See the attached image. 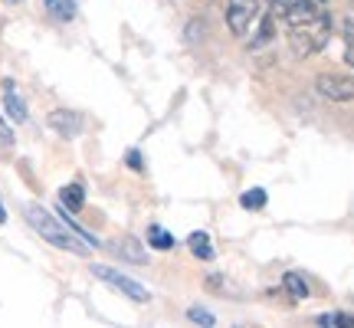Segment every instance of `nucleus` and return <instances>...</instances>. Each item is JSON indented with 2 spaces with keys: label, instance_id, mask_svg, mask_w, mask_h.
<instances>
[{
  "label": "nucleus",
  "instance_id": "obj_1",
  "mask_svg": "<svg viewBox=\"0 0 354 328\" xmlns=\"http://www.w3.org/2000/svg\"><path fill=\"white\" fill-rule=\"evenodd\" d=\"M24 217H26V224L37 230L43 240L50 243V246H56V250H66V253H76V256H86L92 246H88L82 237H79L76 230L66 224L63 217L56 220V217L43 207V203H26L24 207Z\"/></svg>",
  "mask_w": 354,
  "mask_h": 328
},
{
  "label": "nucleus",
  "instance_id": "obj_2",
  "mask_svg": "<svg viewBox=\"0 0 354 328\" xmlns=\"http://www.w3.org/2000/svg\"><path fill=\"white\" fill-rule=\"evenodd\" d=\"M328 37H331V17L328 13H322V17L312 20V24L292 26L289 30V46L299 60H305V56H312V53L322 50V46L328 43Z\"/></svg>",
  "mask_w": 354,
  "mask_h": 328
},
{
  "label": "nucleus",
  "instance_id": "obj_3",
  "mask_svg": "<svg viewBox=\"0 0 354 328\" xmlns=\"http://www.w3.org/2000/svg\"><path fill=\"white\" fill-rule=\"evenodd\" d=\"M92 276L102 279L105 286H112V289H118L125 299H131V302H148L151 299V292L145 289L141 282H135L131 276H125V273H115L112 266H92Z\"/></svg>",
  "mask_w": 354,
  "mask_h": 328
},
{
  "label": "nucleus",
  "instance_id": "obj_4",
  "mask_svg": "<svg viewBox=\"0 0 354 328\" xmlns=\"http://www.w3.org/2000/svg\"><path fill=\"white\" fill-rule=\"evenodd\" d=\"M315 89L322 99L328 102H351L354 99V79L342 76V73H322L315 79Z\"/></svg>",
  "mask_w": 354,
  "mask_h": 328
},
{
  "label": "nucleus",
  "instance_id": "obj_5",
  "mask_svg": "<svg viewBox=\"0 0 354 328\" xmlns=\"http://www.w3.org/2000/svg\"><path fill=\"white\" fill-rule=\"evenodd\" d=\"M253 20H256V0H230L227 3V26L233 37H246Z\"/></svg>",
  "mask_w": 354,
  "mask_h": 328
},
{
  "label": "nucleus",
  "instance_id": "obj_6",
  "mask_svg": "<svg viewBox=\"0 0 354 328\" xmlns=\"http://www.w3.org/2000/svg\"><path fill=\"white\" fill-rule=\"evenodd\" d=\"M322 13H325V10L318 7V0H295L289 10L282 13V24L292 30V26H302V24H312V20H318Z\"/></svg>",
  "mask_w": 354,
  "mask_h": 328
},
{
  "label": "nucleus",
  "instance_id": "obj_7",
  "mask_svg": "<svg viewBox=\"0 0 354 328\" xmlns=\"http://www.w3.org/2000/svg\"><path fill=\"white\" fill-rule=\"evenodd\" d=\"M50 128L53 131H59L63 138H76V135H82V115L69 112V109H56V112H50Z\"/></svg>",
  "mask_w": 354,
  "mask_h": 328
},
{
  "label": "nucleus",
  "instance_id": "obj_8",
  "mask_svg": "<svg viewBox=\"0 0 354 328\" xmlns=\"http://www.w3.org/2000/svg\"><path fill=\"white\" fill-rule=\"evenodd\" d=\"M3 109H7V115H10L17 125L26 122V102H24V95L17 92L13 82H3Z\"/></svg>",
  "mask_w": 354,
  "mask_h": 328
},
{
  "label": "nucleus",
  "instance_id": "obj_9",
  "mask_svg": "<svg viewBox=\"0 0 354 328\" xmlns=\"http://www.w3.org/2000/svg\"><path fill=\"white\" fill-rule=\"evenodd\" d=\"M112 253L115 256H122V259H128V263H148V253H145V246H141L135 237H122V240H115Z\"/></svg>",
  "mask_w": 354,
  "mask_h": 328
},
{
  "label": "nucleus",
  "instance_id": "obj_10",
  "mask_svg": "<svg viewBox=\"0 0 354 328\" xmlns=\"http://www.w3.org/2000/svg\"><path fill=\"white\" fill-rule=\"evenodd\" d=\"M43 7H46V13H50L53 20H59V24L76 20V0H43Z\"/></svg>",
  "mask_w": 354,
  "mask_h": 328
},
{
  "label": "nucleus",
  "instance_id": "obj_11",
  "mask_svg": "<svg viewBox=\"0 0 354 328\" xmlns=\"http://www.w3.org/2000/svg\"><path fill=\"white\" fill-rule=\"evenodd\" d=\"M59 201H63L66 210H82L86 207V190H82V184H66L63 190H59Z\"/></svg>",
  "mask_w": 354,
  "mask_h": 328
},
{
  "label": "nucleus",
  "instance_id": "obj_12",
  "mask_svg": "<svg viewBox=\"0 0 354 328\" xmlns=\"http://www.w3.org/2000/svg\"><path fill=\"white\" fill-rule=\"evenodd\" d=\"M148 246H154V250H174L177 240H174V233H167L161 224H151L148 227Z\"/></svg>",
  "mask_w": 354,
  "mask_h": 328
},
{
  "label": "nucleus",
  "instance_id": "obj_13",
  "mask_svg": "<svg viewBox=\"0 0 354 328\" xmlns=\"http://www.w3.org/2000/svg\"><path fill=\"white\" fill-rule=\"evenodd\" d=\"M187 246L197 259H214V246H210V237H207V233H190Z\"/></svg>",
  "mask_w": 354,
  "mask_h": 328
},
{
  "label": "nucleus",
  "instance_id": "obj_14",
  "mask_svg": "<svg viewBox=\"0 0 354 328\" xmlns=\"http://www.w3.org/2000/svg\"><path fill=\"white\" fill-rule=\"evenodd\" d=\"M282 286H286V292L292 299H308V282L302 279V273H286Z\"/></svg>",
  "mask_w": 354,
  "mask_h": 328
},
{
  "label": "nucleus",
  "instance_id": "obj_15",
  "mask_svg": "<svg viewBox=\"0 0 354 328\" xmlns=\"http://www.w3.org/2000/svg\"><path fill=\"white\" fill-rule=\"evenodd\" d=\"M240 203H243V210H263L266 207V190L263 188H250L240 197Z\"/></svg>",
  "mask_w": 354,
  "mask_h": 328
},
{
  "label": "nucleus",
  "instance_id": "obj_16",
  "mask_svg": "<svg viewBox=\"0 0 354 328\" xmlns=\"http://www.w3.org/2000/svg\"><path fill=\"white\" fill-rule=\"evenodd\" d=\"M187 318L190 322H197V325H216V318H214V312H207V309H201V305H190L187 309Z\"/></svg>",
  "mask_w": 354,
  "mask_h": 328
},
{
  "label": "nucleus",
  "instance_id": "obj_17",
  "mask_svg": "<svg viewBox=\"0 0 354 328\" xmlns=\"http://www.w3.org/2000/svg\"><path fill=\"white\" fill-rule=\"evenodd\" d=\"M318 325H354V318L351 316H344V312H328V316H322V318H318Z\"/></svg>",
  "mask_w": 354,
  "mask_h": 328
},
{
  "label": "nucleus",
  "instance_id": "obj_18",
  "mask_svg": "<svg viewBox=\"0 0 354 328\" xmlns=\"http://www.w3.org/2000/svg\"><path fill=\"white\" fill-rule=\"evenodd\" d=\"M10 145H13V128L0 118V148H10Z\"/></svg>",
  "mask_w": 354,
  "mask_h": 328
},
{
  "label": "nucleus",
  "instance_id": "obj_19",
  "mask_svg": "<svg viewBox=\"0 0 354 328\" xmlns=\"http://www.w3.org/2000/svg\"><path fill=\"white\" fill-rule=\"evenodd\" d=\"M292 3H295V0H269V7H272V13H276V17H282Z\"/></svg>",
  "mask_w": 354,
  "mask_h": 328
},
{
  "label": "nucleus",
  "instance_id": "obj_20",
  "mask_svg": "<svg viewBox=\"0 0 354 328\" xmlns=\"http://www.w3.org/2000/svg\"><path fill=\"white\" fill-rule=\"evenodd\" d=\"M344 63L354 66V33H348V37H344Z\"/></svg>",
  "mask_w": 354,
  "mask_h": 328
},
{
  "label": "nucleus",
  "instance_id": "obj_21",
  "mask_svg": "<svg viewBox=\"0 0 354 328\" xmlns=\"http://www.w3.org/2000/svg\"><path fill=\"white\" fill-rule=\"evenodd\" d=\"M272 37V20H269V17H266L263 20V26H259V43H266V39Z\"/></svg>",
  "mask_w": 354,
  "mask_h": 328
},
{
  "label": "nucleus",
  "instance_id": "obj_22",
  "mask_svg": "<svg viewBox=\"0 0 354 328\" xmlns=\"http://www.w3.org/2000/svg\"><path fill=\"white\" fill-rule=\"evenodd\" d=\"M128 164H131V171H145V161L138 152H128Z\"/></svg>",
  "mask_w": 354,
  "mask_h": 328
},
{
  "label": "nucleus",
  "instance_id": "obj_23",
  "mask_svg": "<svg viewBox=\"0 0 354 328\" xmlns=\"http://www.w3.org/2000/svg\"><path fill=\"white\" fill-rule=\"evenodd\" d=\"M0 224H7V210H3V203H0Z\"/></svg>",
  "mask_w": 354,
  "mask_h": 328
},
{
  "label": "nucleus",
  "instance_id": "obj_24",
  "mask_svg": "<svg viewBox=\"0 0 354 328\" xmlns=\"http://www.w3.org/2000/svg\"><path fill=\"white\" fill-rule=\"evenodd\" d=\"M344 33H354V20H348V26H344Z\"/></svg>",
  "mask_w": 354,
  "mask_h": 328
},
{
  "label": "nucleus",
  "instance_id": "obj_25",
  "mask_svg": "<svg viewBox=\"0 0 354 328\" xmlns=\"http://www.w3.org/2000/svg\"><path fill=\"white\" fill-rule=\"evenodd\" d=\"M7 3H24V0H7Z\"/></svg>",
  "mask_w": 354,
  "mask_h": 328
},
{
  "label": "nucleus",
  "instance_id": "obj_26",
  "mask_svg": "<svg viewBox=\"0 0 354 328\" xmlns=\"http://www.w3.org/2000/svg\"><path fill=\"white\" fill-rule=\"evenodd\" d=\"M318 3H322V0H318Z\"/></svg>",
  "mask_w": 354,
  "mask_h": 328
}]
</instances>
